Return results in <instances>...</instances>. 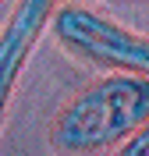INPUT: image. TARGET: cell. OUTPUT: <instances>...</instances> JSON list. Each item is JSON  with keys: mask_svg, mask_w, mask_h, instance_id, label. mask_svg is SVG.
Instances as JSON below:
<instances>
[{"mask_svg": "<svg viewBox=\"0 0 149 156\" xmlns=\"http://www.w3.org/2000/svg\"><path fill=\"white\" fill-rule=\"evenodd\" d=\"M149 117V75L103 71L78 96H71L50 128L57 153H107L117 149Z\"/></svg>", "mask_w": 149, "mask_h": 156, "instance_id": "1", "label": "cell"}, {"mask_svg": "<svg viewBox=\"0 0 149 156\" xmlns=\"http://www.w3.org/2000/svg\"><path fill=\"white\" fill-rule=\"evenodd\" d=\"M46 29L82 64H92L99 71L149 75V36L124 29L92 7H78V4L57 7L53 4Z\"/></svg>", "mask_w": 149, "mask_h": 156, "instance_id": "2", "label": "cell"}, {"mask_svg": "<svg viewBox=\"0 0 149 156\" xmlns=\"http://www.w3.org/2000/svg\"><path fill=\"white\" fill-rule=\"evenodd\" d=\"M53 4L57 0H18L11 7L7 21L0 25V131H4V117H7L14 85H18L36 43L46 36Z\"/></svg>", "mask_w": 149, "mask_h": 156, "instance_id": "3", "label": "cell"}, {"mask_svg": "<svg viewBox=\"0 0 149 156\" xmlns=\"http://www.w3.org/2000/svg\"><path fill=\"white\" fill-rule=\"evenodd\" d=\"M114 153H121V156H149V117L139 124V131H131Z\"/></svg>", "mask_w": 149, "mask_h": 156, "instance_id": "4", "label": "cell"}, {"mask_svg": "<svg viewBox=\"0 0 149 156\" xmlns=\"http://www.w3.org/2000/svg\"><path fill=\"white\" fill-rule=\"evenodd\" d=\"M114 4H128V0H114Z\"/></svg>", "mask_w": 149, "mask_h": 156, "instance_id": "5", "label": "cell"}]
</instances>
